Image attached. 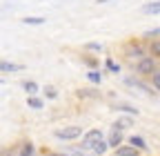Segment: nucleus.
<instances>
[{"label": "nucleus", "mask_w": 160, "mask_h": 156, "mask_svg": "<svg viewBox=\"0 0 160 156\" xmlns=\"http://www.w3.org/2000/svg\"><path fill=\"white\" fill-rule=\"evenodd\" d=\"M138 74H142V76H153L156 74V58L153 56H145V58H140L138 65H136Z\"/></svg>", "instance_id": "1"}, {"label": "nucleus", "mask_w": 160, "mask_h": 156, "mask_svg": "<svg viewBox=\"0 0 160 156\" xmlns=\"http://www.w3.org/2000/svg\"><path fill=\"white\" fill-rule=\"evenodd\" d=\"M78 136H82V127L78 125H69V127H62V129H56V138H62V141H73Z\"/></svg>", "instance_id": "2"}, {"label": "nucleus", "mask_w": 160, "mask_h": 156, "mask_svg": "<svg viewBox=\"0 0 160 156\" xmlns=\"http://www.w3.org/2000/svg\"><path fill=\"white\" fill-rule=\"evenodd\" d=\"M100 141H102V132H100V129H89V132L82 136V147L93 149Z\"/></svg>", "instance_id": "3"}, {"label": "nucleus", "mask_w": 160, "mask_h": 156, "mask_svg": "<svg viewBox=\"0 0 160 156\" xmlns=\"http://www.w3.org/2000/svg\"><path fill=\"white\" fill-rule=\"evenodd\" d=\"M107 143H109V147H116V149H118V145L122 143V129H113V132L109 134V141H107Z\"/></svg>", "instance_id": "4"}, {"label": "nucleus", "mask_w": 160, "mask_h": 156, "mask_svg": "<svg viewBox=\"0 0 160 156\" xmlns=\"http://www.w3.org/2000/svg\"><path fill=\"white\" fill-rule=\"evenodd\" d=\"M116 154H118V156H138V149H136L133 145H122V147L116 149Z\"/></svg>", "instance_id": "5"}, {"label": "nucleus", "mask_w": 160, "mask_h": 156, "mask_svg": "<svg viewBox=\"0 0 160 156\" xmlns=\"http://www.w3.org/2000/svg\"><path fill=\"white\" fill-rule=\"evenodd\" d=\"M127 54L129 56H138V58H145V49H142V45H138V43H131L129 49H127Z\"/></svg>", "instance_id": "6"}, {"label": "nucleus", "mask_w": 160, "mask_h": 156, "mask_svg": "<svg viewBox=\"0 0 160 156\" xmlns=\"http://www.w3.org/2000/svg\"><path fill=\"white\" fill-rule=\"evenodd\" d=\"M129 145H133L136 149H147V143H145L142 136H131V138H129Z\"/></svg>", "instance_id": "7"}, {"label": "nucleus", "mask_w": 160, "mask_h": 156, "mask_svg": "<svg viewBox=\"0 0 160 156\" xmlns=\"http://www.w3.org/2000/svg\"><path fill=\"white\" fill-rule=\"evenodd\" d=\"M20 156H36V147L31 143H25L22 147H20Z\"/></svg>", "instance_id": "8"}, {"label": "nucleus", "mask_w": 160, "mask_h": 156, "mask_svg": "<svg viewBox=\"0 0 160 156\" xmlns=\"http://www.w3.org/2000/svg\"><path fill=\"white\" fill-rule=\"evenodd\" d=\"M142 11H145V13H160V0H158V3H149V5H145Z\"/></svg>", "instance_id": "9"}, {"label": "nucleus", "mask_w": 160, "mask_h": 156, "mask_svg": "<svg viewBox=\"0 0 160 156\" xmlns=\"http://www.w3.org/2000/svg\"><path fill=\"white\" fill-rule=\"evenodd\" d=\"M149 56L160 58V40H153V43L149 45Z\"/></svg>", "instance_id": "10"}, {"label": "nucleus", "mask_w": 160, "mask_h": 156, "mask_svg": "<svg viewBox=\"0 0 160 156\" xmlns=\"http://www.w3.org/2000/svg\"><path fill=\"white\" fill-rule=\"evenodd\" d=\"M2 74H9V71H18V69H22V65H13V63H2Z\"/></svg>", "instance_id": "11"}, {"label": "nucleus", "mask_w": 160, "mask_h": 156, "mask_svg": "<svg viewBox=\"0 0 160 156\" xmlns=\"http://www.w3.org/2000/svg\"><path fill=\"white\" fill-rule=\"evenodd\" d=\"M27 105L33 107V109H42V101L36 98V96H29V98H27Z\"/></svg>", "instance_id": "12"}, {"label": "nucleus", "mask_w": 160, "mask_h": 156, "mask_svg": "<svg viewBox=\"0 0 160 156\" xmlns=\"http://www.w3.org/2000/svg\"><path fill=\"white\" fill-rule=\"evenodd\" d=\"M87 78H89L91 83H100V81H102V74H100V71H96V69H91V71L87 74Z\"/></svg>", "instance_id": "13"}, {"label": "nucleus", "mask_w": 160, "mask_h": 156, "mask_svg": "<svg viewBox=\"0 0 160 156\" xmlns=\"http://www.w3.org/2000/svg\"><path fill=\"white\" fill-rule=\"evenodd\" d=\"M107 147H109V143H107V141H100V143H98V145L93 147V152H96V154H100V156H102V154L107 152Z\"/></svg>", "instance_id": "14"}, {"label": "nucleus", "mask_w": 160, "mask_h": 156, "mask_svg": "<svg viewBox=\"0 0 160 156\" xmlns=\"http://www.w3.org/2000/svg\"><path fill=\"white\" fill-rule=\"evenodd\" d=\"M116 109H122V112H127V114H136V116H138V109H136V107H131V105H122V103H118V105H116Z\"/></svg>", "instance_id": "15"}, {"label": "nucleus", "mask_w": 160, "mask_h": 156, "mask_svg": "<svg viewBox=\"0 0 160 156\" xmlns=\"http://www.w3.org/2000/svg\"><path fill=\"white\" fill-rule=\"evenodd\" d=\"M131 125V118H120L116 125H113V129H125V127H129Z\"/></svg>", "instance_id": "16"}, {"label": "nucleus", "mask_w": 160, "mask_h": 156, "mask_svg": "<svg viewBox=\"0 0 160 156\" xmlns=\"http://www.w3.org/2000/svg\"><path fill=\"white\" fill-rule=\"evenodd\" d=\"M25 91H27V94H36V91H38V85H36L33 81H27V83H25Z\"/></svg>", "instance_id": "17"}, {"label": "nucleus", "mask_w": 160, "mask_h": 156, "mask_svg": "<svg viewBox=\"0 0 160 156\" xmlns=\"http://www.w3.org/2000/svg\"><path fill=\"white\" fill-rule=\"evenodd\" d=\"M22 23H25V25H42L45 18H25Z\"/></svg>", "instance_id": "18"}, {"label": "nucleus", "mask_w": 160, "mask_h": 156, "mask_svg": "<svg viewBox=\"0 0 160 156\" xmlns=\"http://www.w3.org/2000/svg\"><path fill=\"white\" fill-rule=\"evenodd\" d=\"M107 69H109V71H113V74H118V71H120V65H116L111 58H107Z\"/></svg>", "instance_id": "19"}, {"label": "nucleus", "mask_w": 160, "mask_h": 156, "mask_svg": "<svg viewBox=\"0 0 160 156\" xmlns=\"http://www.w3.org/2000/svg\"><path fill=\"white\" fill-rule=\"evenodd\" d=\"M151 83H153L156 89H160V71H156V74L151 76Z\"/></svg>", "instance_id": "20"}, {"label": "nucleus", "mask_w": 160, "mask_h": 156, "mask_svg": "<svg viewBox=\"0 0 160 156\" xmlns=\"http://www.w3.org/2000/svg\"><path fill=\"white\" fill-rule=\"evenodd\" d=\"M45 94L49 96V98H56V96H58V91H56L53 87H45Z\"/></svg>", "instance_id": "21"}, {"label": "nucleus", "mask_w": 160, "mask_h": 156, "mask_svg": "<svg viewBox=\"0 0 160 156\" xmlns=\"http://www.w3.org/2000/svg\"><path fill=\"white\" fill-rule=\"evenodd\" d=\"M87 47H89V49H96V51H100V49H102V47H100V45H98V43H89V45H87Z\"/></svg>", "instance_id": "22"}, {"label": "nucleus", "mask_w": 160, "mask_h": 156, "mask_svg": "<svg viewBox=\"0 0 160 156\" xmlns=\"http://www.w3.org/2000/svg\"><path fill=\"white\" fill-rule=\"evenodd\" d=\"M145 36H160V29H149Z\"/></svg>", "instance_id": "23"}, {"label": "nucleus", "mask_w": 160, "mask_h": 156, "mask_svg": "<svg viewBox=\"0 0 160 156\" xmlns=\"http://www.w3.org/2000/svg\"><path fill=\"white\" fill-rule=\"evenodd\" d=\"M85 63H87L89 67H93V65H96V60H93V58H85Z\"/></svg>", "instance_id": "24"}, {"label": "nucleus", "mask_w": 160, "mask_h": 156, "mask_svg": "<svg viewBox=\"0 0 160 156\" xmlns=\"http://www.w3.org/2000/svg\"><path fill=\"white\" fill-rule=\"evenodd\" d=\"M45 156H65V154H45Z\"/></svg>", "instance_id": "25"}, {"label": "nucleus", "mask_w": 160, "mask_h": 156, "mask_svg": "<svg viewBox=\"0 0 160 156\" xmlns=\"http://www.w3.org/2000/svg\"><path fill=\"white\" fill-rule=\"evenodd\" d=\"M98 3H109V0H98Z\"/></svg>", "instance_id": "26"}]
</instances>
